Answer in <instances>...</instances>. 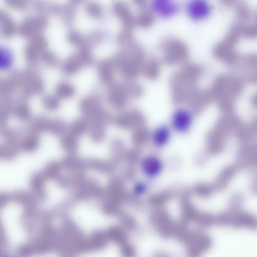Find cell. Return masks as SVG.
Masks as SVG:
<instances>
[{
    "instance_id": "obj_1",
    "label": "cell",
    "mask_w": 257,
    "mask_h": 257,
    "mask_svg": "<svg viewBox=\"0 0 257 257\" xmlns=\"http://www.w3.org/2000/svg\"><path fill=\"white\" fill-rule=\"evenodd\" d=\"M185 10L189 18L195 22H201L211 14L212 7L207 0H188Z\"/></svg>"
},
{
    "instance_id": "obj_2",
    "label": "cell",
    "mask_w": 257,
    "mask_h": 257,
    "mask_svg": "<svg viewBox=\"0 0 257 257\" xmlns=\"http://www.w3.org/2000/svg\"><path fill=\"white\" fill-rule=\"evenodd\" d=\"M192 120V115L190 111L184 108H179L172 114L171 125L176 132L184 134L189 130Z\"/></svg>"
},
{
    "instance_id": "obj_3",
    "label": "cell",
    "mask_w": 257,
    "mask_h": 257,
    "mask_svg": "<svg viewBox=\"0 0 257 257\" xmlns=\"http://www.w3.org/2000/svg\"><path fill=\"white\" fill-rule=\"evenodd\" d=\"M153 7L156 13L163 19L172 18L179 11V6L175 0H154Z\"/></svg>"
},
{
    "instance_id": "obj_4",
    "label": "cell",
    "mask_w": 257,
    "mask_h": 257,
    "mask_svg": "<svg viewBox=\"0 0 257 257\" xmlns=\"http://www.w3.org/2000/svg\"><path fill=\"white\" fill-rule=\"evenodd\" d=\"M141 169L143 173L147 177L153 178L158 176L162 172L163 164L158 158L149 156L142 161Z\"/></svg>"
},
{
    "instance_id": "obj_5",
    "label": "cell",
    "mask_w": 257,
    "mask_h": 257,
    "mask_svg": "<svg viewBox=\"0 0 257 257\" xmlns=\"http://www.w3.org/2000/svg\"><path fill=\"white\" fill-rule=\"evenodd\" d=\"M171 129L166 125L158 126L153 134V141L157 147L164 146L169 142L171 137Z\"/></svg>"
},
{
    "instance_id": "obj_6",
    "label": "cell",
    "mask_w": 257,
    "mask_h": 257,
    "mask_svg": "<svg viewBox=\"0 0 257 257\" xmlns=\"http://www.w3.org/2000/svg\"><path fill=\"white\" fill-rule=\"evenodd\" d=\"M146 187L144 184L137 183L134 187V192L137 195H140L145 192Z\"/></svg>"
}]
</instances>
